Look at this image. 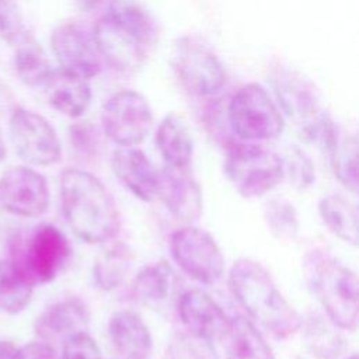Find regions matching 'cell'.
<instances>
[{
  "label": "cell",
  "mask_w": 359,
  "mask_h": 359,
  "mask_svg": "<svg viewBox=\"0 0 359 359\" xmlns=\"http://www.w3.org/2000/svg\"><path fill=\"white\" fill-rule=\"evenodd\" d=\"M101 59L118 72H135L153 52L158 29L139 0H109L93 27Z\"/></svg>",
  "instance_id": "6da1fadb"
},
{
  "label": "cell",
  "mask_w": 359,
  "mask_h": 359,
  "mask_svg": "<svg viewBox=\"0 0 359 359\" xmlns=\"http://www.w3.org/2000/svg\"><path fill=\"white\" fill-rule=\"evenodd\" d=\"M59 195L65 220L87 244L111 241L119 231V210L109 191L94 174L69 167L60 172Z\"/></svg>",
  "instance_id": "7a4b0ae2"
},
{
  "label": "cell",
  "mask_w": 359,
  "mask_h": 359,
  "mask_svg": "<svg viewBox=\"0 0 359 359\" xmlns=\"http://www.w3.org/2000/svg\"><path fill=\"white\" fill-rule=\"evenodd\" d=\"M229 287L251 321L273 337L286 339L297 332L302 317L278 289L265 266L251 258H240L229 271Z\"/></svg>",
  "instance_id": "3957f363"
},
{
  "label": "cell",
  "mask_w": 359,
  "mask_h": 359,
  "mask_svg": "<svg viewBox=\"0 0 359 359\" xmlns=\"http://www.w3.org/2000/svg\"><path fill=\"white\" fill-rule=\"evenodd\" d=\"M272 86L282 111L294 121L302 136L328 151L338 129L330 114L321 107L314 84L293 69L279 67L272 73Z\"/></svg>",
  "instance_id": "277c9868"
},
{
  "label": "cell",
  "mask_w": 359,
  "mask_h": 359,
  "mask_svg": "<svg viewBox=\"0 0 359 359\" xmlns=\"http://www.w3.org/2000/svg\"><path fill=\"white\" fill-rule=\"evenodd\" d=\"M310 286L327 318L339 330L353 332L358 328V276L330 257H316L310 264Z\"/></svg>",
  "instance_id": "5b68a950"
},
{
  "label": "cell",
  "mask_w": 359,
  "mask_h": 359,
  "mask_svg": "<svg viewBox=\"0 0 359 359\" xmlns=\"http://www.w3.org/2000/svg\"><path fill=\"white\" fill-rule=\"evenodd\" d=\"M224 174L237 194L247 199L269 194L285 178L279 154L241 140L226 143Z\"/></svg>",
  "instance_id": "8992f818"
},
{
  "label": "cell",
  "mask_w": 359,
  "mask_h": 359,
  "mask_svg": "<svg viewBox=\"0 0 359 359\" xmlns=\"http://www.w3.org/2000/svg\"><path fill=\"white\" fill-rule=\"evenodd\" d=\"M226 118L234 137L248 143L273 140L285 129L283 114L258 83H248L234 93Z\"/></svg>",
  "instance_id": "52a82bcc"
},
{
  "label": "cell",
  "mask_w": 359,
  "mask_h": 359,
  "mask_svg": "<svg viewBox=\"0 0 359 359\" xmlns=\"http://www.w3.org/2000/svg\"><path fill=\"white\" fill-rule=\"evenodd\" d=\"M172 70L181 87L194 97H212L226 83V70L217 55L192 36H182L175 41Z\"/></svg>",
  "instance_id": "ba28073f"
},
{
  "label": "cell",
  "mask_w": 359,
  "mask_h": 359,
  "mask_svg": "<svg viewBox=\"0 0 359 359\" xmlns=\"http://www.w3.org/2000/svg\"><path fill=\"white\" fill-rule=\"evenodd\" d=\"M13 261L35 285L52 282L66 266L72 245L62 230L52 224L35 227L27 240L17 241Z\"/></svg>",
  "instance_id": "9c48e42d"
},
{
  "label": "cell",
  "mask_w": 359,
  "mask_h": 359,
  "mask_svg": "<svg viewBox=\"0 0 359 359\" xmlns=\"http://www.w3.org/2000/svg\"><path fill=\"white\" fill-rule=\"evenodd\" d=\"M170 252L184 273L201 285L222 280L226 265L216 240L203 229L187 224L170 237Z\"/></svg>",
  "instance_id": "30bf717a"
},
{
  "label": "cell",
  "mask_w": 359,
  "mask_h": 359,
  "mask_svg": "<svg viewBox=\"0 0 359 359\" xmlns=\"http://www.w3.org/2000/svg\"><path fill=\"white\" fill-rule=\"evenodd\" d=\"M153 126V111L144 95L135 90L112 94L101 111L104 135L118 147L137 146Z\"/></svg>",
  "instance_id": "8fae6325"
},
{
  "label": "cell",
  "mask_w": 359,
  "mask_h": 359,
  "mask_svg": "<svg viewBox=\"0 0 359 359\" xmlns=\"http://www.w3.org/2000/svg\"><path fill=\"white\" fill-rule=\"evenodd\" d=\"M15 153L31 165L48 167L62 160V144L55 128L42 115L17 107L8 122Z\"/></svg>",
  "instance_id": "7c38bea8"
},
{
  "label": "cell",
  "mask_w": 359,
  "mask_h": 359,
  "mask_svg": "<svg viewBox=\"0 0 359 359\" xmlns=\"http://www.w3.org/2000/svg\"><path fill=\"white\" fill-rule=\"evenodd\" d=\"M52 52L60 70L90 80L101 70V55L93 34L86 25L66 21L56 25L50 34Z\"/></svg>",
  "instance_id": "4fadbf2b"
},
{
  "label": "cell",
  "mask_w": 359,
  "mask_h": 359,
  "mask_svg": "<svg viewBox=\"0 0 359 359\" xmlns=\"http://www.w3.org/2000/svg\"><path fill=\"white\" fill-rule=\"evenodd\" d=\"M50 202L46 178L28 165H15L0 177V209L20 217L42 216Z\"/></svg>",
  "instance_id": "5bb4252c"
},
{
  "label": "cell",
  "mask_w": 359,
  "mask_h": 359,
  "mask_svg": "<svg viewBox=\"0 0 359 359\" xmlns=\"http://www.w3.org/2000/svg\"><path fill=\"white\" fill-rule=\"evenodd\" d=\"M157 198L178 220L192 224L203 212V196L198 181L187 168L165 165L158 171Z\"/></svg>",
  "instance_id": "9a60e30c"
},
{
  "label": "cell",
  "mask_w": 359,
  "mask_h": 359,
  "mask_svg": "<svg viewBox=\"0 0 359 359\" xmlns=\"http://www.w3.org/2000/svg\"><path fill=\"white\" fill-rule=\"evenodd\" d=\"M177 311L185 331L212 342L224 337L231 320L202 289H188L181 293L177 300Z\"/></svg>",
  "instance_id": "2e32d148"
},
{
  "label": "cell",
  "mask_w": 359,
  "mask_h": 359,
  "mask_svg": "<svg viewBox=\"0 0 359 359\" xmlns=\"http://www.w3.org/2000/svg\"><path fill=\"white\" fill-rule=\"evenodd\" d=\"M88 309L79 297H66L45 307L34 323L38 338L46 344L63 342L72 335L87 331Z\"/></svg>",
  "instance_id": "e0dca14e"
},
{
  "label": "cell",
  "mask_w": 359,
  "mask_h": 359,
  "mask_svg": "<svg viewBox=\"0 0 359 359\" xmlns=\"http://www.w3.org/2000/svg\"><path fill=\"white\" fill-rule=\"evenodd\" d=\"M118 181L137 199L151 202L157 198L158 170L147 154L136 146L118 147L111 160Z\"/></svg>",
  "instance_id": "ac0fdd59"
},
{
  "label": "cell",
  "mask_w": 359,
  "mask_h": 359,
  "mask_svg": "<svg viewBox=\"0 0 359 359\" xmlns=\"http://www.w3.org/2000/svg\"><path fill=\"white\" fill-rule=\"evenodd\" d=\"M112 348L121 359H149L153 338L149 327L139 314L130 310L115 311L107 323Z\"/></svg>",
  "instance_id": "d6986e66"
},
{
  "label": "cell",
  "mask_w": 359,
  "mask_h": 359,
  "mask_svg": "<svg viewBox=\"0 0 359 359\" xmlns=\"http://www.w3.org/2000/svg\"><path fill=\"white\" fill-rule=\"evenodd\" d=\"M42 87L49 104L69 118H80L91 104L93 93L87 80L63 70H52Z\"/></svg>",
  "instance_id": "ffe728a7"
},
{
  "label": "cell",
  "mask_w": 359,
  "mask_h": 359,
  "mask_svg": "<svg viewBox=\"0 0 359 359\" xmlns=\"http://www.w3.org/2000/svg\"><path fill=\"white\" fill-rule=\"evenodd\" d=\"M154 142L168 167L188 168L194 156V137L182 116L167 114L157 126Z\"/></svg>",
  "instance_id": "44dd1931"
},
{
  "label": "cell",
  "mask_w": 359,
  "mask_h": 359,
  "mask_svg": "<svg viewBox=\"0 0 359 359\" xmlns=\"http://www.w3.org/2000/svg\"><path fill=\"white\" fill-rule=\"evenodd\" d=\"M178 276L167 261H154L143 265L135 275L132 292L144 306L158 309L175 293Z\"/></svg>",
  "instance_id": "7402d4cb"
},
{
  "label": "cell",
  "mask_w": 359,
  "mask_h": 359,
  "mask_svg": "<svg viewBox=\"0 0 359 359\" xmlns=\"http://www.w3.org/2000/svg\"><path fill=\"white\" fill-rule=\"evenodd\" d=\"M226 359H275V353L255 324L244 317L237 316L230 320L224 337Z\"/></svg>",
  "instance_id": "603a6c76"
},
{
  "label": "cell",
  "mask_w": 359,
  "mask_h": 359,
  "mask_svg": "<svg viewBox=\"0 0 359 359\" xmlns=\"http://www.w3.org/2000/svg\"><path fill=\"white\" fill-rule=\"evenodd\" d=\"M108 243L98 252L91 268L95 286L104 292L116 289L129 273L135 261V252L129 244L112 240Z\"/></svg>",
  "instance_id": "cb8c5ba5"
},
{
  "label": "cell",
  "mask_w": 359,
  "mask_h": 359,
  "mask_svg": "<svg viewBox=\"0 0 359 359\" xmlns=\"http://www.w3.org/2000/svg\"><path fill=\"white\" fill-rule=\"evenodd\" d=\"M318 215L325 227L346 244L358 245V208L339 194L324 195L318 202Z\"/></svg>",
  "instance_id": "d4e9b609"
},
{
  "label": "cell",
  "mask_w": 359,
  "mask_h": 359,
  "mask_svg": "<svg viewBox=\"0 0 359 359\" xmlns=\"http://www.w3.org/2000/svg\"><path fill=\"white\" fill-rule=\"evenodd\" d=\"M34 283L13 261L0 258V311L18 314L31 302Z\"/></svg>",
  "instance_id": "484cf974"
},
{
  "label": "cell",
  "mask_w": 359,
  "mask_h": 359,
  "mask_svg": "<svg viewBox=\"0 0 359 359\" xmlns=\"http://www.w3.org/2000/svg\"><path fill=\"white\" fill-rule=\"evenodd\" d=\"M14 48V67L20 80L27 86H42L52 72L42 45L29 34Z\"/></svg>",
  "instance_id": "4316f807"
},
{
  "label": "cell",
  "mask_w": 359,
  "mask_h": 359,
  "mask_svg": "<svg viewBox=\"0 0 359 359\" xmlns=\"http://www.w3.org/2000/svg\"><path fill=\"white\" fill-rule=\"evenodd\" d=\"M338 182L351 194H358V140L355 135H337L328 150Z\"/></svg>",
  "instance_id": "83f0119b"
},
{
  "label": "cell",
  "mask_w": 359,
  "mask_h": 359,
  "mask_svg": "<svg viewBox=\"0 0 359 359\" xmlns=\"http://www.w3.org/2000/svg\"><path fill=\"white\" fill-rule=\"evenodd\" d=\"M264 220L269 233L279 241H292L299 234L300 220L297 209L286 198H271L264 206Z\"/></svg>",
  "instance_id": "f1b7e54d"
},
{
  "label": "cell",
  "mask_w": 359,
  "mask_h": 359,
  "mask_svg": "<svg viewBox=\"0 0 359 359\" xmlns=\"http://www.w3.org/2000/svg\"><path fill=\"white\" fill-rule=\"evenodd\" d=\"M337 327L327 318L316 317L309 321L307 341L311 349L323 359H331L341 352V338L335 332Z\"/></svg>",
  "instance_id": "f546056e"
},
{
  "label": "cell",
  "mask_w": 359,
  "mask_h": 359,
  "mask_svg": "<svg viewBox=\"0 0 359 359\" xmlns=\"http://www.w3.org/2000/svg\"><path fill=\"white\" fill-rule=\"evenodd\" d=\"M283 164V177H287L292 187L304 191L316 181V170L309 156L296 146H290L280 157Z\"/></svg>",
  "instance_id": "4dcf8cb0"
},
{
  "label": "cell",
  "mask_w": 359,
  "mask_h": 359,
  "mask_svg": "<svg viewBox=\"0 0 359 359\" xmlns=\"http://www.w3.org/2000/svg\"><path fill=\"white\" fill-rule=\"evenodd\" d=\"M170 359H219L213 342L188 331L175 335L168 346Z\"/></svg>",
  "instance_id": "1f68e13d"
},
{
  "label": "cell",
  "mask_w": 359,
  "mask_h": 359,
  "mask_svg": "<svg viewBox=\"0 0 359 359\" xmlns=\"http://www.w3.org/2000/svg\"><path fill=\"white\" fill-rule=\"evenodd\" d=\"M29 34L18 1L0 0V38L10 46H15Z\"/></svg>",
  "instance_id": "d6a6232c"
},
{
  "label": "cell",
  "mask_w": 359,
  "mask_h": 359,
  "mask_svg": "<svg viewBox=\"0 0 359 359\" xmlns=\"http://www.w3.org/2000/svg\"><path fill=\"white\" fill-rule=\"evenodd\" d=\"M60 359H102V356L97 341L84 331L62 342Z\"/></svg>",
  "instance_id": "836d02e7"
},
{
  "label": "cell",
  "mask_w": 359,
  "mask_h": 359,
  "mask_svg": "<svg viewBox=\"0 0 359 359\" xmlns=\"http://www.w3.org/2000/svg\"><path fill=\"white\" fill-rule=\"evenodd\" d=\"M70 143L73 150L83 158L91 160L98 153V133L87 122H79L70 126Z\"/></svg>",
  "instance_id": "e575fe53"
},
{
  "label": "cell",
  "mask_w": 359,
  "mask_h": 359,
  "mask_svg": "<svg viewBox=\"0 0 359 359\" xmlns=\"http://www.w3.org/2000/svg\"><path fill=\"white\" fill-rule=\"evenodd\" d=\"M13 359H59V356L50 344L41 341L17 348Z\"/></svg>",
  "instance_id": "d590c367"
},
{
  "label": "cell",
  "mask_w": 359,
  "mask_h": 359,
  "mask_svg": "<svg viewBox=\"0 0 359 359\" xmlns=\"http://www.w3.org/2000/svg\"><path fill=\"white\" fill-rule=\"evenodd\" d=\"M77 4L86 11H95L101 7H105L109 0H76Z\"/></svg>",
  "instance_id": "8d00e7d4"
},
{
  "label": "cell",
  "mask_w": 359,
  "mask_h": 359,
  "mask_svg": "<svg viewBox=\"0 0 359 359\" xmlns=\"http://www.w3.org/2000/svg\"><path fill=\"white\" fill-rule=\"evenodd\" d=\"M17 346L10 341H0V359H13Z\"/></svg>",
  "instance_id": "74e56055"
},
{
  "label": "cell",
  "mask_w": 359,
  "mask_h": 359,
  "mask_svg": "<svg viewBox=\"0 0 359 359\" xmlns=\"http://www.w3.org/2000/svg\"><path fill=\"white\" fill-rule=\"evenodd\" d=\"M6 157V144H4V140H3V135H1V130H0V161Z\"/></svg>",
  "instance_id": "f35d334b"
},
{
  "label": "cell",
  "mask_w": 359,
  "mask_h": 359,
  "mask_svg": "<svg viewBox=\"0 0 359 359\" xmlns=\"http://www.w3.org/2000/svg\"><path fill=\"white\" fill-rule=\"evenodd\" d=\"M345 359H358V355H356V353H355V352H353V353H351V355H349V356H346V358H345Z\"/></svg>",
  "instance_id": "ab89813d"
}]
</instances>
